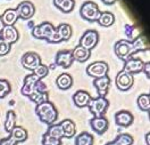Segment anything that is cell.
<instances>
[{
    "instance_id": "484cf974",
    "label": "cell",
    "mask_w": 150,
    "mask_h": 145,
    "mask_svg": "<svg viewBox=\"0 0 150 145\" xmlns=\"http://www.w3.org/2000/svg\"><path fill=\"white\" fill-rule=\"evenodd\" d=\"M54 4L63 13H71L75 7L74 0H54Z\"/></svg>"
},
{
    "instance_id": "d6986e66",
    "label": "cell",
    "mask_w": 150,
    "mask_h": 145,
    "mask_svg": "<svg viewBox=\"0 0 150 145\" xmlns=\"http://www.w3.org/2000/svg\"><path fill=\"white\" fill-rule=\"evenodd\" d=\"M56 32H57V37L59 39V42L62 41H67L68 39H71L72 34H73V30H72V26L67 23H62L59 24L56 28Z\"/></svg>"
},
{
    "instance_id": "d590c367",
    "label": "cell",
    "mask_w": 150,
    "mask_h": 145,
    "mask_svg": "<svg viewBox=\"0 0 150 145\" xmlns=\"http://www.w3.org/2000/svg\"><path fill=\"white\" fill-rule=\"evenodd\" d=\"M33 74H35L40 80L41 79H43V78H46L48 76V73H49V69H48L47 65H43V64H40L39 66H38L33 72H32Z\"/></svg>"
},
{
    "instance_id": "9a60e30c",
    "label": "cell",
    "mask_w": 150,
    "mask_h": 145,
    "mask_svg": "<svg viewBox=\"0 0 150 145\" xmlns=\"http://www.w3.org/2000/svg\"><path fill=\"white\" fill-rule=\"evenodd\" d=\"M93 86L97 89L98 96L106 97V95L108 94L109 86H110V78L108 76H105L103 78H97L93 80Z\"/></svg>"
},
{
    "instance_id": "ba28073f",
    "label": "cell",
    "mask_w": 150,
    "mask_h": 145,
    "mask_svg": "<svg viewBox=\"0 0 150 145\" xmlns=\"http://www.w3.org/2000/svg\"><path fill=\"white\" fill-rule=\"evenodd\" d=\"M99 41V33L96 30H86L80 39V46L88 50H92Z\"/></svg>"
},
{
    "instance_id": "8992f818",
    "label": "cell",
    "mask_w": 150,
    "mask_h": 145,
    "mask_svg": "<svg viewBox=\"0 0 150 145\" xmlns=\"http://www.w3.org/2000/svg\"><path fill=\"white\" fill-rule=\"evenodd\" d=\"M109 106V102L106 97H97V98H91V101L89 102L88 107L91 112V114L93 116H103L107 109Z\"/></svg>"
},
{
    "instance_id": "9c48e42d",
    "label": "cell",
    "mask_w": 150,
    "mask_h": 145,
    "mask_svg": "<svg viewBox=\"0 0 150 145\" xmlns=\"http://www.w3.org/2000/svg\"><path fill=\"white\" fill-rule=\"evenodd\" d=\"M21 63H22V65L26 69V70H30V71H32V72H33L40 64H42V63H41V57L38 55L37 53H34V51L25 53V54L22 56Z\"/></svg>"
},
{
    "instance_id": "3957f363",
    "label": "cell",
    "mask_w": 150,
    "mask_h": 145,
    "mask_svg": "<svg viewBox=\"0 0 150 145\" xmlns=\"http://www.w3.org/2000/svg\"><path fill=\"white\" fill-rule=\"evenodd\" d=\"M34 91H47V87L35 74L31 73L24 79V85L21 89V93L28 97Z\"/></svg>"
},
{
    "instance_id": "277c9868",
    "label": "cell",
    "mask_w": 150,
    "mask_h": 145,
    "mask_svg": "<svg viewBox=\"0 0 150 145\" xmlns=\"http://www.w3.org/2000/svg\"><path fill=\"white\" fill-rule=\"evenodd\" d=\"M101 11L99 9L98 5L92 1H85L84 4L81 6L80 9V15L81 17L88 22H96L98 21L99 16H100Z\"/></svg>"
},
{
    "instance_id": "836d02e7",
    "label": "cell",
    "mask_w": 150,
    "mask_h": 145,
    "mask_svg": "<svg viewBox=\"0 0 150 145\" xmlns=\"http://www.w3.org/2000/svg\"><path fill=\"white\" fill-rule=\"evenodd\" d=\"M11 91V86L9 81L6 79H0V98L6 97Z\"/></svg>"
},
{
    "instance_id": "f1b7e54d",
    "label": "cell",
    "mask_w": 150,
    "mask_h": 145,
    "mask_svg": "<svg viewBox=\"0 0 150 145\" xmlns=\"http://www.w3.org/2000/svg\"><path fill=\"white\" fill-rule=\"evenodd\" d=\"M132 45H133V48H134L135 54L138 51H142V50L148 49V42H147V39H146V37L143 34L138 36L137 38L132 41Z\"/></svg>"
},
{
    "instance_id": "60d3db41",
    "label": "cell",
    "mask_w": 150,
    "mask_h": 145,
    "mask_svg": "<svg viewBox=\"0 0 150 145\" xmlns=\"http://www.w3.org/2000/svg\"><path fill=\"white\" fill-rule=\"evenodd\" d=\"M105 5H112L116 2V0H101Z\"/></svg>"
},
{
    "instance_id": "74e56055",
    "label": "cell",
    "mask_w": 150,
    "mask_h": 145,
    "mask_svg": "<svg viewBox=\"0 0 150 145\" xmlns=\"http://www.w3.org/2000/svg\"><path fill=\"white\" fill-rule=\"evenodd\" d=\"M10 49H11V45L2 41V40H0V56L7 55L10 51Z\"/></svg>"
},
{
    "instance_id": "ac0fdd59",
    "label": "cell",
    "mask_w": 150,
    "mask_h": 145,
    "mask_svg": "<svg viewBox=\"0 0 150 145\" xmlns=\"http://www.w3.org/2000/svg\"><path fill=\"white\" fill-rule=\"evenodd\" d=\"M91 95L85 90H77L73 95V102L77 107L88 106L89 102L91 101Z\"/></svg>"
},
{
    "instance_id": "ab89813d",
    "label": "cell",
    "mask_w": 150,
    "mask_h": 145,
    "mask_svg": "<svg viewBox=\"0 0 150 145\" xmlns=\"http://www.w3.org/2000/svg\"><path fill=\"white\" fill-rule=\"evenodd\" d=\"M142 71L144 72V74H146L148 78L150 77V62H147V63H144V64H143Z\"/></svg>"
},
{
    "instance_id": "f546056e",
    "label": "cell",
    "mask_w": 150,
    "mask_h": 145,
    "mask_svg": "<svg viewBox=\"0 0 150 145\" xmlns=\"http://www.w3.org/2000/svg\"><path fill=\"white\" fill-rule=\"evenodd\" d=\"M28 98L33 102V103H35L37 105L39 104H42V103H45V102H48V99H49V95H48L47 91H34L33 94H31Z\"/></svg>"
},
{
    "instance_id": "e0dca14e",
    "label": "cell",
    "mask_w": 150,
    "mask_h": 145,
    "mask_svg": "<svg viewBox=\"0 0 150 145\" xmlns=\"http://www.w3.org/2000/svg\"><path fill=\"white\" fill-rule=\"evenodd\" d=\"M134 118L131 112L126 111V110H122V111H118L116 114H115V122L116 125L123 128H126V127L131 126L132 122H133Z\"/></svg>"
},
{
    "instance_id": "cb8c5ba5",
    "label": "cell",
    "mask_w": 150,
    "mask_h": 145,
    "mask_svg": "<svg viewBox=\"0 0 150 145\" xmlns=\"http://www.w3.org/2000/svg\"><path fill=\"white\" fill-rule=\"evenodd\" d=\"M18 19L16 10L10 8L4 11V14L1 15V21L4 23V25H14Z\"/></svg>"
},
{
    "instance_id": "44dd1931",
    "label": "cell",
    "mask_w": 150,
    "mask_h": 145,
    "mask_svg": "<svg viewBox=\"0 0 150 145\" xmlns=\"http://www.w3.org/2000/svg\"><path fill=\"white\" fill-rule=\"evenodd\" d=\"M72 53H73V57H74L75 61H77L80 63H83L85 61H88L90 58V56H91V50H88V49L83 48L80 45H77L72 50Z\"/></svg>"
},
{
    "instance_id": "5bb4252c",
    "label": "cell",
    "mask_w": 150,
    "mask_h": 145,
    "mask_svg": "<svg viewBox=\"0 0 150 145\" xmlns=\"http://www.w3.org/2000/svg\"><path fill=\"white\" fill-rule=\"evenodd\" d=\"M73 62H74V57H73L72 50H59L56 54L55 63L58 66L68 69L72 66Z\"/></svg>"
},
{
    "instance_id": "5b68a950",
    "label": "cell",
    "mask_w": 150,
    "mask_h": 145,
    "mask_svg": "<svg viewBox=\"0 0 150 145\" xmlns=\"http://www.w3.org/2000/svg\"><path fill=\"white\" fill-rule=\"evenodd\" d=\"M114 51H115L116 56L123 61L127 59L129 57H131L135 54L132 41H129L127 39H122V40L117 41L114 46Z\"/></svg>"
},
{
    "instance_id": "8d00e7d4",
    "label": "cell",
    "mask_w": 150,
    "mask_h": 145,
    "mask_svg": "<svg viewBox=\"0 0 150 145\" xmlns=\"http://www.w3.org/2000/svg\"><path fill=\"white\" fill-rule=\"evenodd\" d=\"M133 33H137V28H135V26H132V25H126V26H125V34H126V37L129 38V41L134 40V39L137 38Z\"/></svg>"
},
{
    "instance_id": "d4e9b609",
    "label": "cell",
    "mask_w": 150,
    "mask_h": 145,
    "mask_svg": "<svg viewBox=\"0 0 150 145\" xmlns=\"http://www.w3.org/2000/svg\"><path fill=\"white\" fill-rule=\"evenodd\" d=\"M133 144V137L130 134H126V133H123L120 134L114 141L112 142H108L105 145H132Z\"/></svg>"
},
{
    "instance_id": "52a82bcc",
    "label": "cell",
    "mask_w": 150,
    "mask_h": 145,
    "mask_svg": "<svg viewBox=\"0 0 150 145\" xmlns=\"http://www.w3.org/2000/svg\"><path fill=\"white\" fill-rule=\"evenodd\" d=\"M108 71H109V66L106 62L103 61H97L91 63L90 65H88L86 68V73L88 76L91 78H103L105 76H108Z\"/></svg>"
},
{
    "instance_id": "7402d4cb",
    "label": "cell",
    "mask_w": 150,
    "mask_h": 145,
    "mask_svg": "<svg viewBox=\"0 0 150 145\" xmlns=\"http://www.w3.org/2000/svg\"><path fill=\"white\" fill-rule=\"evenodd\" d=\"M57 87L62 90H67L73 86V78L68 73H62L56 79Z\"/></svg>"
},
{
    "instance_id": "6da1fadb",
    "label": "cell",
    "mask_w": 150,
    "mask_h": 145,
    "mask_svg": "<svg viewBox=\"0 0 150 145\" xmlns=\"http://www.w3.org/2000/svg\"><path fill=\"white\" fill-rule=\"evenodd\" d=\"M32 36L37 39L47 40L50 44H58L59 42V39L57 37L56 28L50 22H43L37 26H33Z\"/></svg>"
},
{
    "instance_id": "f35d334b",
    "label": "cell",
    "mask_w": 150,
    "mask_h": 145,
    "mask_svg": "<svg viewBox=\"0 0 150 145\" xmlns=\"http://www.w3.org/2000/svg\"><path fill=\"white\" fill-rule=\"evenodd\" d=\"M16 144H17V142L11 136L0 139V145H16Z\"/></svg>"
},
{
    "instance_id": "1f68e13d",
    "label": "cell",
    "mask_w": 150,
    "mask_h": 145,
    "mask_svg": "<svg viewBox=\"0 0 150 145\" xmlns=\"http://www.w3.org/2000/svg\"><path fill=\"white\" fill-rule=\"evenodd\" d=\"M15 126H16V114L14 111H8L6 116V121H5V130L10 134V131Z\"/></svg>"
},
{
    "instance_id": "4fadbf2b",
    "label": "cell",
    "mask_w": 150,
    "mask_h": 145,
    "mask_svg": "<svg viewBox=\"0 0 150 145\" xmlns=\"http://www.w3.org/2000/svg\"><path fill=\"white\" fill-rule=\"evenodd\" d=\"M15 10H16L17 16H18L19 19L28 21V19H30L34 15L35 7H34V5L31 1H22V2L18 4L17 8Z\"/></svg>"
},
{
    "instance_id": "30bf717a",
    "label": "cell",
    "mask_w": 150,
    "mask_h": 145,
    "mask_svg": "<svg viewBox=\"0 0 150 145\" xmlns=\"http://www.w3.org/2000/svg\"><path fill=\"white\" fill-rule=\"evenodd\" d=\"M143 64H144V62L141 58L131 56V57H129L127 59L124 61V69H123V71L130 73L132 76L133 74H138V73L142 72Z\"/></svg>"
},
{
    "instance_id": "603a6c76",
    "label": "cell",
    "mask_w": 150,
    "mask_h": 145,
    "mask_svg": "<svg viewBox=\"0 0 150 145\" xmlns=\"http://www.w3.org/2000/svg\"><path fill=\"white\" fill-rule=\"evenodd\" d=\"M10 136L17 142V143H22V142H25L28 139V130L25 128L21 126H15L13 128V130L10 131Z\"/></svg>"
},
{
    "instance_id": "e575fe53",
    "label": "cell",
    "mask_w": 150,
    "mask_h": 145,
    "mask_svg": "<svg viewBox=\"0 0 150 145\" xmlns=\"http://www.w3.org/2000/svg\"><path fill=\"white\" fill-rule=\"evenodd\" d=\"M42 145H62V139L52 137L45 133L42 136Z\"/></svg>"
},
{
    "instance_id": "d6a6232c",
    "label": "cell",
    "mask_w": 150,
    "mask_h": 145,
    "mask_svg": "<svg viewBox=\"0 0 150 145\" xmlns=\"http://www.w3.org/2000/svg\"><path fill=\"white\" fill-rule=\"evenodd\" d=\"M47 134L52 137H56V138H59L62 139L64 136H63V131H62V128L59 126V124L57 125H50L49 128L47 129Z\"/></svg>"
},
{
    "instance_id": "83f0119b",
    "label": "cell",
    "mask_w": 150,
    "mask_h": 145,
    "mask_svg": "<svg viewBox=\"0 0 150 145\" xmlns=\"http://www.w3.org/2000/svg\"><path fill=\"white\" fill-rule=\"evenodd\" d=\"M93 136L86 131H83L75 137V145H93Z\"/></svg>"
},
{
    "instance_id": "7bdbcfd3",
    "label": "cell",
    "mask_w": 150,
    "mask_h": 145,
    "mask_svg": "<svg viewBox=\"0 0 150 145\" xmlns=\"http://www.w3.org/2000/svg\"><path fill=\"white\" fill-rule=\"evenodd\" d=\"M2 28H4V23H2V21H1V16H0V31H1Z\"/></svg>"
},
{
    "instance_id": "7c38bea8",
    "label": "cell",
    "mask_w": 150,
    "mask_h": 145,
    "mask_svg": "<svg viewBox=\"0 0 150 145\" xmlns=\"http://www.w3.org/2000/svg\"><path fill=\"white\" fill-rule=\"evenodd\" d=\"M116 86L120 90L122 91H126L129 90L130 88L133 86V82H134V78L132 74L125 72V71H120L116 76Z\"/></svg>"
},
{
    "instance_id": "ffe728a7",
    "label": "cell",
    "mask_w": 150,
    "mask_h": 145,
    "mask_svg": "<svg viewBox=\"0 0 150 145\" xmlns=\"http://www.w3.org/2000/svg\"><path fill=\"white\" fill-rule=\"evenodd\" d=\"M59 126L62 128V131H63V136L66 137V138H72L74 137L75 133H76V127H75V124L73 120L71 119H65L63 120Z\"/></svg>"
},
{
    "instance_id": "7a4b0ae2",
    "label": "cell",
    "mask_w": 150,
    "mask_h": 145,
    "mask_svg": "<svg viewBox=\"0 0 150 145\" xmlns=\"http://www.w3.org/2000/svg\"><path fill=\"white\" fill-rule=\"evenodd\" d=\"M35 113L39 116L40 121L47 125H54L58 119V111L56 106L51 102H45L42 104H39L35 107Z\"/></svg>"
},
{
    "instance_id": "b9f144b4",
    "label": "cell",
    "mask_w": 150,
    "mask_h": 145,
    "mask_svg": "<svg viewBox=\"0 0 150 145\" xmlns=\"http://www.w3.org/2000/svg\"><path fill=\"white\" fill-rule=\"evenodd\" d=\"M150 133H147L146 135V142H147V145H150Z\"/></svg>"
},
{
    "instance_id": "4dcf8cb0",
    "label": "cell",
    "mask_w": 150,
    "mask_h": 145,
    "mask_svg": "<svg viewBox=\"0 0 150 145\" xmlns=\"http://www.w3.org/2000/svg\"><path fill=\"white\" fill-rule=\"evenodd\" d=\"M138 106L143 112H149L150 111V95L149 94H141L138 97Z\"/></svg>"
},
{
    "instance_id": "4316f807",
    "label": "cell",
    "mask_w": 150,
    "mask_h": 145,
    "mask_svg": "<svg viewBox=\"0 0 150 145\" xmlns=\"http://www.w3.org/2000/svg\"><path fill=\"white\" fill-rule=\"evenodd\" d=\"M114 22H115V16H114V14L110 13V11H103L100 14L99 19H98L99 25H101L103 28L110 26V25L114 24Z\"/></svg>"
},
{
    "instance_id": "2e32d148",
    "label": "cell",
    "mask_w": 150,
    "mask_h": 145,
    "mask_svg": "<svg viewBox=\"0 0 150 145\" xmlns=\"http://www.w3.org/2000/svg\"><path fill=\"white\" fill-rule=\"evenodd\" d=\"M90 126L92 128V130H94L97 134L101 135L103 133H106V130L109 127V122L105 116H93L90 120Z\"/></svg>"
},
{
    "instance_id": "8fae6325",
    "label": "cell",
    "mask_w": 150,
    "mask_h": 145,
    "mask_svg": "<svg viewBox=\"0 0 150 145\" xmlns=\"http://www.w3.org/2000/svg\"><path fill=\"white\" fill-rule=\"evenodd\" d=\"M19 39V33L14 25H4L0 31V40L13 45Z\"/></svg>"
}]
</instances>
